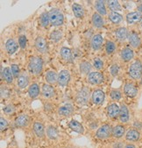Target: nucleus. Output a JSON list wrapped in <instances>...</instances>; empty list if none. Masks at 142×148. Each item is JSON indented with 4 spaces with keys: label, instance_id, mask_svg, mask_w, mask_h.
Instances as JSON below:
<instances>
[{
    "label": "nucleus",
    "instance_id": "obj_1",
    "mask_svg": "<svg viewBox=\"0 0 142 148\" xmlns=\"http://www.w3.org/2000/svg\"><path fill=\"white\" fill-rule=\"evenodd\" d=\"M28 69H29V71L33 75H39L42 72V69H43L42 59L38 56H34V57L31 58L29 65H28Z\"/></svg>",
    "mask_w": 142,
    "mask_h": 148
},
{
    "label": "nucleus",
    "instance_id": "obj_2",
    "mask_svg": "<svg viewBox=\"0 0 142 148\" xmlns=\"http://www.w3.org/2000/svg\"><path fill=\"white\" fill-rule=\"evenodd\" d=\"M48 15H49V19H50L51 25H53L54 26H59L63 24L64 16L61 10H59L57 8L52 9L48 12Z\"/></svg>",
    "mask_w": 142,
    "mask_h": 148
},
{
    "label": "nucleus",
    "instance_id": "obj_3",
    "mask_svg": "<svg viewBox=\"0 0 142 148\" xmlns=\"http://www.w3.org/2000/svg\"><path fill=\"white\" fill-rule=\"evenodd\" d=\"M129 75L133 80H139L142 77V62L139 60L134 61L129 67Z\"/></svg>",
    "mask_w": 142,
    "mask_h": 148
},
{
    "label": "nucleus",
    "instance_id": "obj_4",
    "mask_svg": "<svg viewBox=\"0 0 142 148\" xmlns=\"http://www.w3.org/2000/svg\"><path fill=\"white\" fill-rule=\"evenodd\" d=\"M110 136H112V127L108 124L102 125L96 132V137L99 139H107Z\"/></svg>",
    "mask_w": 142,
    "mask_h": 148
},
{
    "label": "nucleus",
    "instance_id": "obj_5",
    "mask_svg": "<svg viewBox=\"0 0 142 148\" xmlns=\"http://www.w3.org/2000/svg\"><path fill=\"white\" fill-rule=\"evenodd\" d=\"M87 80H88L89 83L91 85H100V84L104 83V82L103 74H101L100 72H97V71L91 72L87 76Z\"/></svg>",
    "mask_w": 142,
    "mask_h": 148
},
{
    "label": "nucleus",
    "instance_id": "obj_6",
    "mask_svg": "<svg viewBox=\"0 0 142 148\" xmlns=\"http://www.w3.org/2000/svg\"><path fill=\"white\" fill-rule=\"evenodd\" d=\"M90 100V90L87 88H82L76 95V101L79 104H86Z\"/></svg>",
    "mask_w": 142,
    "mask_h": 148
},
{
    "label": "nucleus",
    "instance_id": "obj_7",
    "mask_svg": "<svg viewBox=\"0 0 142 148\" xmlns=\"http://www.w3.org/2000/svg\"><path fill=\"white\" fill-rule=\"evenodd\" d=\"M124 92L128 97L133 98L138 95V88L133 82H127L124 85Z\"/></svg>",
    "mask_w": 142,
    "mask_h": 148
},
{
    "label": "nucleus",
    "instance_id": "obj_8",
    "mask_svg": "<svg viewBox=\"0 0 142 148\" xmlns=\"http://www.w3.org/2000/svg\"><path fill=\"white\" fill-rule=\"evenodd\" d=\"M104 99H105V94L103 90H96L93 91V93L91 95V100L94 104L100 105L104 103Z\"/></svg>",
    "mask_w": 142,
    "mask_h": 148
},
{
    "label": "nucleus",
    "instance_id": "obj_9",
    "mask_svg": "<svg viewBox=\"0 0 142 148\" xmlns=\"http://www.w3.org/2000/svg\"><path fill=\"white\" fill-rule=\"evenodd\" d=\"M41 95L44 98H53L55 96L54 88L50 84H43L41 88Z\"/></svg>",
    "mask_w": 142,
    "mask_h": 148
},
{
    "label": "nucleus",
    "instance_id": "obj_10",
    "mask_svg": "<svg viewBox=\"0 0 142 148\" xmlns=\"http://www.w3.org/2000/svg\"><path fill=\"white\" fill-rule=\"evenodd\" d=\"M29 123H30V118L25 114L19 115V116L16 117V119H15V125L18 128L27 127L28 125H29Z\"/></svg>",
    "mask_w": 142,
    "mask_h": 148
},
{
    "label": "nucleus",
    "instance_id": "obj_11",
    "mask_svg": "<svg viewBox=\"0 0 142 148\" xmlns=\"http://www.w3.org/2000/svg\"><path fill=\"white\" fill-rule=\"evenodd\" d=\"M120 112V107L115 103H112L108 105L107 107V115L110 118H116L119 116Z\"/></svg>",
    "mask_w": 142,
    "mask_h": 148
},
{
    "label": "nucleus",
    "instance_id": "obj_12",
    "mask_svg": "<svg viewBox=\"0 0 142 148\" xmlns=\"http://www.w3.org/2000/svg\"><path fill=\"white\" fill-rule=\"evenodd\" d=\"M139 138H140L139 131L135 128L129 129L126 134V139L129 142H137L139 140Z\"/></svg>",
    "mask_w": 142,
    "mask_h": 148
},
{
    "label": "nucleus",
    "instance_id": "obj_13",
    "mask_svg": "<svg viewBox=\"0 0 142 148\" xmlns=\"http://www.w3.org/2000/svg\"><path fill=\"white\" fill-rule=\"evenodd\" d=\"M70 80V73L68 70H62L58 74V84L61 87L66 86Z\"/></svg>",
    "mask_w": 142,
    "mask_h": 148
},
{
    "label": "nucleus",
    "instance_id": "obj_14",
    "mask_svg": "<svg viewBox=\"0 0 142 148\" xmlns=\"http://www.w3.org/2000/svg\"><path fill=\"white\" fill-rule=\"evenodd\" d=\"M126 22L129 25L135 24V23L142 20V13H140L139 12H128L126 14Z\"/></svg>",
    "mask_w": 142,
    "mask_h": 148
},
{
    "label": "nucleus",
    "instance_id": "obj_15",
    "mask_svg": "<svg viewBox=\"0 0 142 148\" xmlns=\"http://www.w3.org/2000/svg\"><path fill=\"white\" fill-rule=\"evenodd\" d=\"M119 121L121 123H127L130 119V113H129V109L128 107L122 103L120 106V112L119 115Z\"/></svg>",
    "mask_w": 142,
    "mask_h": 148
},
{
    "label": "nucleus",
    "instance_id": "obj_16",
    "mask_svg": "<svg viewBox=\"0 0 142 148\" xmlns=\"http://www.w3.org/2000/svg\"><path fill=\"white\" fill-rule=\"evenodd\" d=\"M34 46H35L36 50H37L39 53H46V52H47V41H46L45 38H43V37H41V36L38 37V38L35 40Z\"/></svg>",
    "mask_w": 142,
    "mask_h": 148
},
{
    "label": "nucleus",
    "instance_id": "obj_17",
    "mask_svg": "<svg viewBox=\"0 0 142 148\" xmlns=\"http://www.w3.org/2000/svg\"><path fill=\"white\" fill-rule=\"evenodd\" d=\"M120 56H121V59L125 62H131L133 57H134V52L132 50V48L131 47H124L120 53Z\"/></svg>",
    "mask_w": 142,
    "mask_h": 148
},
{
    "label": "nucleus",
    "instance_id": "obj_18",
    "mask_svg": "<svg viewBox=\"0 0 142 148\" xmlns=\"http://www.w3.org/2000/svg\"><path fill=\"white\" fill-rule=\"evenodd\" d=\"M103 41H104V38L101 34H95L91 41V45L93 50L97 51L102 47L103 45Z\"/></svg>",
    "mask_w": 142,
    "mask_h": 148
},
{
    "label": "nucleus",
    "instance_id": "obj_19",
    "mask_svg": "<svg viewBox=\"0 0 142 148\" xmlns=\"http://www.w3.org/2000/svg\"><path fill=\"white\" fill-rule=\"evenodd\" d=\"M73 111H74V107L70 103H66V104L59 107V109L57 110L58 114L62 116H69L70 115H72Z\"/></svg>",
    "mask_w": 142,
    "mask_h": 148
},
{
    "label": "nucleus",
    "instance_id": "obj_20",
    "mask_svg": "<svg viewBox=\"0 0 142 148\" xmlns=\"http://www.w3.org/2000/svg\"><path fill=\"white\" fill-rule=\"evenodd\" d=\"M128 40H129L130 45L133 48H138L140 46V44H141L140 38L139 36V34L137 33H135V32H132V33L129 34Z\"/></svg>",
    "mask_w": 142,
    "mask_h": 148
},
{
    "label": "nucleus",
    "instance_id": "obj_21",
    "mask_svg": "<svg viewBox=\"0 0 142 148\" xmlns=\"http://www.w3.org/2000/svg\"><path fill=\"white\" fill-rule=\"evenodd\" d=\"M115 36L119 41H125L126 39H128L129 32L127 28L126 27H119L115 31Z\"/></svg>",
    "mask_w": 142,
    "mask_h": 148
},
{
    "label": "nucleus",
    "instance_id": "obj_22",
    "mask_svg": "<svg viewBox=\"0 0 142 148\" xmlns=\"http://www.w3.org/2000/svg\"><path fill=\"white\" fill-rule=\"evenodd\" d=\"M60 54L65 62H73V55H72L70 48H69L67 47H62Z\"/></svg>",
    "mask_w": 142,
    "mask_h": 148
},
{
    "label": "nucleus",
    "instance_id": "obj_23",
    "mask_svg": "<svg viewBox=\"0 0 142 148\" xmlns=\"http://www.w3.org/2000/svg\"><path fill=\"white\" fill-rule=\"evenodd\" d=\"M92 24L96 28H102L104 25V20L103 18V16H101L99 13L95 12L92 15Z\"/></svg>",
    "mask_w": 142,
    "mask_h": 148
},
{
    "label": "nucleus",
    "instance_id": "obj_24",
    "mask_svg": "<svg viewBox=\"0 0 142 148\" xmlns=\"http://www.w3.org/2000/svg\"><path fill=\"white\" fill-rule=\"evenodd\" d=\"M1 75H2V78L7 82V83H12L13 82V75H12V69L10 68H5V69H1Z\"/></svg>",
    "mask_w": 142,
    "mask_h": 148
},
{
    "label": "nucleus",
    "instance_id": "obj_25",
    "mask_svg": "<svg viewBox=\"0 0 142 148\" xmlns=\"http://www.w3.org/2000/svg\"><path fill=\"white\" fill-rule=\"evenodd\" d=\"M126 133V128L122 125H118L112 128V137L116 138H120Z\"/></svg>",
    "mask_w": 142,
    "mask_h": 148
},
{
    "label": "nucleus",
    "instance_id": "obj_26",
    "mask_svg": "<svg viewBox=\"0 0 142 148\" xmlns=\"http://www.w3.org/2000/svg\"><path fill=\"white\" fill-rule=\"evenodd\" d=\"M18 47L19 46L13 39H9L5 43V49L9 54H13L17 51Z\"/></svg>",
    "mask_w": 142,
    "mask_h": 148
},
{
    "label": "nucleus",
    "instance_id": "obj_27",
    "mask_svg": "<svg viewBox=\"0 0 142 148\" xmlns=\"http://www.w3.org/2000/svg\"><path fill=\"white\" fill-rule=\"evenodd\" d=\"M69 127L73 131V132H75L77 133H81L82 134L84 132V128L82 126V125L81 123H79L78 121L76 120H71L69 123Z\"/></svg>",
    "mask_w": 142,
    "mask_h": 148
},
{
    "label": "nucleus",
    "instance_id": "obj_28",
    "mask_svg": "<svg viewBox=\"0 0 142 148\" xmlns=\"http://www.w3.org/2000/svg\"><path fill=\"white\" fill-rule=\"evenodd\" d=\"M34 132L38 138H43L45 136V127L40 122H35L34 124Z\"/></svg>",
    "mask_w": 142,
    "mask_h": 148
},
{
    "label": "nucleus",
    "instance_id": "obj_29",
    "mask_svg": "<svg viewBox=\"0 0 142 148\" xmlns=\"http://www.w3.org/2000/svg\"><path fill=\"white\" fill-rule=\"evenodd\" d=\"M40 94V87L36 82H34L30 85L28 88V95L31 98H36Z\"/></svg>",
    "mask_w": 142,
    "mask_h": 148
},
{
    "label": "nucleus",
    "instance_id": "obj_30",
    "mask_svg": "<svg viewBox=\"0 0 142 148\" xmlns=\"http://www.w3.org/2000/svg\"><path fill=\"white\" fill-rule=\"evenodd\" d=\"M28 83H29V78L25 74L20 75L17 79V86L19 88H25L28 85Z\"/></svg>",
    "mask_w": 142,
    "mask_h": 148
},
{
    "label": "nucleus",
    "instance_id": "obj_31",
    "mask_svg": "<svg viewBox=\"0 0 142 148\" xmlns=\"http://www.w3.org/2000/svg\"><path fill=\"white\" fill-rule=\"evenodd\" d=\"M45 79L47 82V84H54L58 82V75L56 74L54 71H47L46 73Z\"/></svg>",
    "mask_w": 142,
    "mask_h": 148
},
{
    "label": "nucleus",
    "instance_id": "obj_32",
    "mask_svg": "<svg viewBox=\"0 0 142 148\" xmlns=\"http://www.w3.org/2000/svg\"><path fill=\"white\" fill-rule=\"evenodd\" d=\"M72 11H73V13L75 15V17L78 18H81L84 16V10L82 8V6L79 4H73L72 5Z\"/></svg>",
    "mask_w": 142,
    "mask_h": 148
},
{
    "label": "nucleus",
    "instance_id": "obj_33",
    "mask_svg": "<svg viewBox=\"0 0 142 148\" xmlns=\"http://www.w3.org/2000/svg\"><path fill=\"white\" fill-rule=\"evenodd\" d=\"M109 19L113 23L119 25L123 21V16L117 12H110L109 14Z\"/></svg>",
    "mask_w": 142,
    "mask_h": 148
},
{
    "label": "nucleus",
    "instance_id": "obj_34",
    "mask_svg": "<svg viewBox=\"0 0 142 148\" xmlns=\"http://www.w3.org/2000/svg\"><path fill=\"white\" fill-rule=\"evenodd\" d=\"M95 8L101 16H105L107 14V10L105 6V2L104 1H96L95 2Z\"/></svg>",
    "mask_w": 142,
    "mask_h": 148
},
{
    "label": "nucleus",
    "instance_id": "obj_35",
    "mask_svg": "<svg viewBox=\"0 0 142 148\" xmlns=\"http://www.w3.org/2000/svg\"><path fill=\"white\" fill-rule=\"evenodd\" d=\"M91 64L88 62H82L80 63V71L82 74L83 75H89L90 74V71L91 70Z\"/></svg>",
    "mask_w": 142,
    "mask_h": 148
},
{
    "label": "nucleus",
    "instance_id": "obj_36",
    "mask_svg": "<svg viewBox=\"0 0 142 148\" xmlns=\"http://www.w3.org/2000/svg\"><path fill=\"white\" fill-rule=\"evenodd\" d=\"M47 136L50 139L57 138V137H58V131H57V129H56L55 127H54V126H52V125H49L47 128Z\"/></svg>",
    "mask_w": 142,
    "mask_h": 148
},
{
    "label": "nucleus",
    "instance_id": "obj_37",
    "mask_svg": "<svg viewBox=\"0 0 142 148\" xmlns=\"http://www.w3.org/2000/svg\"><path fill=\"white\" fill-rule=\"evenodd\" d=\"M40 23L42 27L46 28L48 26L49 23H50V19H49V15L48 12H43L40 17Z\"/></svg>",
    "mask_w": 142,
    "mask_h": 148
},
{
    "label": "nucleus",
    "instance_id": "obj_38",
    "mask_svg": "<svg viewBox=\"0 0 142 148\" xmlns=\"http://www.w3.org/2000/svg\"><path fill=\"white\" fill-rule=\"evenodd\" d=\"M105 51L107 53V54H111L114 53V51L116 50V45L113 41H110V40H107L105 42Z\"/></svg>",
    "mask_w": 142,
    "mask_h": 148
},
{
    "label": "nucleus",
    "instance_id": "obj_39",
    "mask_svg": "<svg viewBox=\"0 0 142 148\" xmlns=\"http://www.w3.org/2000/svg\"><path fill=\"white\" fill-rule=\"evenodd\" d=\"M62 38V33L59 30H54L50 34V40L54 42H58Z\"/></svg>",
    "mask_w": 142,
    "mask_h": 148
},
{
    "label": "nucleus",
    "instance_id": "obj_40",
    "mask_svg": "<svg viewBox=\"0 0 142 148\" xmlns=\"http://www.w3.org/2000/svg\"><path fill=\"white\" fill-rule=\"evenodd\" d=\"M107 4H108V7L112 12L121 11V5L119 1H108Z\"/></svg>",
    "mask_w": 142,
    "mask_h": 148
},
{
    "label": "nucleus",
    "instance_id": "obj_41",
    "mask_svg": "<svg viewBox=\"0 0 142 148\" xmlns=\"http://www.w3.org/2000/svg\"><path fill=\"white\" fill-rule=\"evenodd\" d=\"M110 97L113 101H119L122 97V93L119 90H112L110 93Z\"/></svg>",
    "mask_w": 142,
    "mask_h": 148
},
{
    "label": "nucleus",
    "instance_id": "obj_42",
    "mask_svg": "<svg viewBox=\"0 0 142 148\" xmlns=\"http://www.w3.org/2000/svg\"><path fill=\"white\" fill-rule=\"evenodd\" d=\"M93 67L97 70H101L104 69V62L100 58H95L93 60Z\"/></svg>",
    "mask_w": 142,
    "mask_h": 148
},
{
    "label": "nucleus",
    "instance_id": "obj_43",
    "mask_svg": "<svg viewBox=\"0 0 142 148\" xmlns=\"http://www.w3.org/2000/svg\"><path fill=\"white\" fill-rule=\"evenodd\" d=\"M11 69H12V72L13 76L18 79L19 76V72H20V69H19V65H17V64H12Z\"/></svg>",
    "mask_w": 142,
    "mask_h": 148
},
{
    "label": "nucleus",
    "instance_id": "obj_44",
    "mask_svg": "<svg viewBox=\"0 0 142 148\" xmlns=\"http://www.w3.org/2000/svg\"><path fill=\"white\" fill-rule=\"evenodd\" d=\"M26 42H27V40H26V37H25V36L20 35V36L19 37V47H20L22 49H25V47H26Z\"/></svg>",
    "mask_w": 142,
    "mask_h": 148
},
{
    "label": "nucleus",
    "instance_id": "obj_45",
    "mask_svg": "<svg viewBox=\"0 0 142 148\" xmlns=\"http://www.w3.org/2000/svg\"><path fill=\"white\" fill-rule=\"evenodd\" d=\"M4 112L7 115H11L12 113L15 112V107L12 104H9V105H6L4 109H3Z\"/></svg>",
    "mask_w": 142,
    "mask_h": 148
},
{
    "label": "nucleus",
    "instance_id": "obj_46",
    "mask_svg": "<svg viewBox=\"0 0 142 148\" xmlns=\"http://www.w3.org/2000/svg\"><path fill=\"white\" fill-rule=\"evenodd\" d=\"M1 97L3 98H8L10 97V90L8 88L4 86L1 87Z\"/></svg>",
    "mask_w": 142,
    "mask_h": 148
},
{
    "label": "nucleus",
    "instance_id": "obj_47",
    "mask_svg": "<svg viewBox=\"0 0 142 148\" xmlns=\"http://www.w3.org/2000/svg\"><path fill=\"white\" fill-rule=\"evenodd\" d=\"M8 122L6 119H5L4 117L0 118V129H1V132H4L7 127H8Z\"/></svg>",
    "mask_w": 142,
    "mask_h": 148
},
{
    "label": "nucleus",
    "instance_id": "obj_48",
    "mask_svg": "<svg viewBox=\"0 0 142 148\" xmlns=\"http://www.w3.org/2000/svg\"><path fill=\"white\" fill-rule=\"evenodd\" d=\"M110 74L112 75V76H116L118 74H119V67L117 65V64H114L110 67Z\"/></svg>",
    "mask_w": 142,
    "mask_h": 148
},
{
    "label": "nucleus",
    "instance_id": "obj_49",
    "mask_svg": "<svg viewBox=\"0 0 142 148\" xmlns=\"http://www.w3.org/2000/svg\"><path fill=\"white\" fill-rule=\"evenodd\" d=\"M126 145H124V144L122 142H116L113 144L112 148H125Z\"/></svg>",
    "mask_w": 142,
    "mask_h": 148
},
{
    "label": "nucleus",
    "instance_id": "obj_50",
    "mask_svg": "<svg viewBox=\"0 0 142 148\" xmlns=\"http://www.w3.org/2000/svg\"><path fill=\"white\" fill-rule=\"evenodd\" d=\"M133 125H134V127H137V128H136L137 130H139V129L142 128V124H141V123H139V122H135Z\"/></svg>",
    "mask_w": 142,
    "mask_h": 148
},
{
    "label": "nucleus",
    "instance_id": "obj_51",
    "mask_svg": "<svg viewBox=\"0 0 142 148\" xmlns=\"http://www.w3.org/2000/svg\"><path fill=\"white\" fill-rule=\"evenodd\" d=\"M125 148H136V147H135V145H134L133 144L129 143V144H126V145Z\"/></svg>",
    "mask_w": 142,
    "mask_h": 148
},
{
    "label": "nucleus",
    "instance_id": "obj_52",
    "mask_svg": "<svg viewBox=\"0 0 142 148\" xmlns=\"http://www.w3.org/2000/svg\"><path fill=\"white\" fill-rule=\"evenodd\" d=\"M138 12L142 13V5H138Z\"/></svg>",
    "mask_w": 142,
    "mask_h": 148
},
{
    "label": "nucleus",
    "instance_id": "obj_53",
    "mask_svg": "<svg viewBox=\"0 0 142 148\" xmlns=\"http://www.w3.org/2000/svg\"><path fill=\"white\" fill-rule=\"evenodd\" d=\"M140 24H141V27H142V20H141V23Z\"/></svg>",
    "mask_w": 142,
    "mask_h": 148
}]
</instances>
